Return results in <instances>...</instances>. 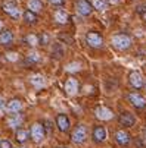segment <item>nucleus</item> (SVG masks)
I'll use <instances>...</instances> for the list:
<instances>
[{
  "label": "nucleus",
  "mask_w": 146,
  "mask_h": 148,
  "mask_svg": "<svg viewBox=\"0 0 146 148\" xmlns=\"http://www.w3.org/2000/svg\"><path fill=\"white\" fill-rule=\"evenodd\" d=\"M2 9H3V12H5L8 16H10V18H13V19H18V18L21 16V9H19V6L16 5V2H13V0H6V2H3Z\"/></svg>",
  "instance_id": "7ed1b4c3"
},
{
  "label": "nucleus",
  "mask_w": 146,
  "mask_h": 148,
  "mask_svg": "<svg viewBox=\"0 0 146 148\" xmlns=\"http://www.w3.org/2000/svg\"><path fill=\"white\" fill-rule=\"evenodd\" d=\"M40 60V56L37 53H31L25 57V63H28V65H34V63H37Z\"/></svg>",
  "instance_id": "a878e982"
},
{
  "label": "nucleus",
  "mask_w": 146,
  "mask_h": 148,
  "mask_svg": "<svg viewBox=\"0 0 146 148\" xmlns=\"http://www.w3.org/2000/svg\"><path fill=\"white\" fill-rule=\"evenodd\" d=\"M92 139L96 144H102L103 141L106 139V129L103 128V126H100V125H96L93 128V131H92Z\"/></svg>",
  "instance_id": "9d476101"
},
{
  "label": "nucleus",
  "mask_w": 146,
  "mask_h": 148,
  "mask_svg": "<svg viewBox=\"0 0 146 148\" xmlns=\"http://www.w3.org/2000/svg\"><path fill=\"white\" fill-rule=\"evenodd\" d=\"M92 8L99 10V12H103V10H106L108 8V3H106V0H92Z\"/></svg>",
  "instance_id": "4be33fe9"
},
{
  "label": "nucleus",
  "mask_w": 146,
  "mask_h": 148,
  "mask_svg": "<svg viewBox=\"0 0 146 148\" xmlns=\"http://www.w3.org/2000/svg\"><path fill=\"white\" fill-rule=\"evenodd\" d=\"M22 107H24V103H22L21 98H12L6 103V110L9 113H13V114L19 113L21 110H22Z\"/></svg>",
  "instance_id": "f8f14e48"
},
{
  "label": "nucleus",
  "mask_w": 146,
  "mask_h": 148,
  "mask_svg": "<svg viewBox=\"0 0 146 148\" xmlns=\"http://www.w3.org/2000/svg\"><path fill=\"white\" fill-rule=\"evenodd\" d=\"M56 148H70V147H65V145H60V147H56Z\"/></svg>",
  "instance_id": "f704fd0d"
},
{
  "label": "nucleus",
  "mask_w": 146,
  "mask_h": 148,
  "mask_svg": "<svg viewBox=\"0 0 146 148\" xmlns=\"http://www.w3.org/2000/svg\"><path fill=\"white\" fill-rule=\"evenodd\" d=\"M31 82H33V85L37 87V88H41V87H44V79L41 75H35L31 78Z\"/></svg>",
  "instance_id": "393cba45"
},
{
  "label": "nucleus",
  "mask_w": 146,
  "mask_h": 148,
  "mask_svg": "<svg viewBox=\"0 0 146 148\" xmlns=\"http://www.w3.org/2000/svg\"><path fill=\"white\" fill-rule=\"evenodd\" d=\"M44 136H46V131H44L43 123L35 122V123L31 126V129H30V138H31L35 144H38V142H41V141L44 139Z\"/></svg>",
  "instance_id": "f03ea898"
},
{
  "label": "nucleus",
  "mask_w": 146,
  "mask_h": 148,
  "mask_svg": "<svg viewBox=\"0 0 146 148\" xmlns=\"http://www.w3.org/2000/svg\"><path fill=\"white\" fill-rule=\"evenodd\" d=\"M108 2L111 5H118V3H121V0H108Z\"/></svg>",
  "instance_id": "2f4dec72"
},
{
  "label": "nucleus",
  "mask_w": 146,
  "mask_h": 148,
  "mask_svg": "<svg viewBox=\"0 0 146 148\" xmlns=\"http://www.w3.org/2000/svg\"><path fill=\"white\" fill-rule=\"evenodd\" d=\"M64 54H65V50H64V47H62V44H55L53 46L52 56L55 59H62V57H64Z\"/></svg>",
  "instance_id": "5701e85b"
},
{
  "label": "nucleus",
  "mask_w": 146,
  "mask_h": 148,
  "mask_svg": "<svg viewBox=\"0 0 146 148\" xmlns=\"http://www.w3.org/2000/svg\"><path fill=\"white\" fill-rule=\"evenodd\" d=\"M75 9H77L78 15H81V16H89V15H92V12H93V8H92V5H90L89 0H77Z\"/></svg>",
  "instance_id": "6e6552de"
},
{
  "label": "nucleus",
  "mask_w": 146,
  "mask_h": 148,
  "mask_svg": "<svg viewBox=\"0 0 146 148\" xmlns=\"http://www.w3.org/2000/svg\"><path fill=\"white\" fill-rule=\"evenodd\" d=\"M111 43H112V46H114L117 50L124 51V50H127V49L131 47L133 40H131V37L127 35V34H115V35L111 38Z\"/></svg>",
  "instance_id": "f257e3e1"
},
{
  "label": "nucleus",
  "mask_w": 146,
  "mask_h": 148,
  "mask_svg": "<svg viewBox=\"0 0 146 148\" xmlns=\"http://www.w3.org/2000/svg\"><path fill=\"white\" fill-rule=\"evenodd\" d=\"M78 69H80V63H70L67 66V71H70V72H75Z\"/></svg>",
  "instance_id": "cd10ccee"
},
{
  "label": "nucleus",
  "mask_w": 146,
  "mask_h": 148,
  "mask_svg": "<svg viewBox=\"0 0 146 148\" xmlns=\"http://www.w3.org/2000/svg\"><path fill=\"white\" fill-rule=\"evenodd\" d=\"M143 21H145V22H146V10L143 12Z\"/></svg>",
  "instance_id": "473e14b6"
},
{
  "label": "nucleus",
  "mask_w": 146,
  "mask_h": 148,
  "mask_svg": "<svg viewBox=\"0 0 146 148\" xmlns=\"http://www.w3.org/2000/svg\"><path fill=\"white\" fill-rule=\"evenodd\" d=\"M22 122H24V116L19 114V113H15V114H12L8 119V126H9V128H12V129H16L18 126L22 125Z\"/></svg>",
  "instance_id": "dca6fc26"
},
{
  "label": "nucleus",
  "mask_w": 146,
  "mask_h": 148,
  "mask_svg": "<svg viewBox=\"0 0 146 148\" xmlns=\"http://www.w3.org/2000/svg\"><path fill=\"white\" fill-rule=\"evenodd\" d=\"M3 28V22H2V19H0V29Z\"/></svg>",
  "instance_id": "72a5a7b5"
},
{
  "label": "nucleus",
  "mask_w": 146,
  "mask_h": 148,
  "mask_svg": "<svg viewBox=\"0 0 146 148\" xmlns=\"http://www.w3.org/2000/svg\"><path fill=\"white\" fill-rule=\"evenodd\" d=\"M0 148H12V144L6 139H2L0 141Z\"/></svg>",
  "instance_id": "c85d7f7f"
},
{
  "label": "nucleus",
  "mask_w": 146,
  "mask_h": 148,
  "mask_svg": "<svg viewBox=\"0 0 146 148\" xmlns=\"http://www.w3.org/2000/svg\"><path fill=\"white\" fill-rule=\"evenodd\" d=\"M129 82H130V85H131L134 90H140V88L145 87V78H143V75L139 73V72H136V71L130 72V75H129Z\"/></svg>",
  "instance_id": "0eeeda50"
},
{
  "label": "nucleus",
  "mask_w": 146,
  "mask_h": 148,
  "mask_svg": "<svg viewBox=\"0 0 146 148\" xmlns=\"http://www.w3.org/2000/svg\"><path fill=\"white\" fill-rule=\"evenodd\" d=\"M95 116H96V119H99V120L106 122V120L114 119V112H112L111 109L105 107V106H97V107L95 109Z\"/></svg>",
  "instance_id": "423d86ee"
},
{
  "label": "nucleus",
  "mask_w": 146,
  "mask_h": 148,
  "mask_svg": "<svg viewBox=\"0 0 146 148\" xmlns=\"http://www.w3.org/2000/svg\"><path fill=\"white\" fill-rule=\"evenodd\" d=\"M87 138V128L84 125H78L77 128L74 129L72 135H71V139L74 144H83Z\"/></svg>",
  "instance_id": "39448f33"
},
{
  "label": "nucleus",
  "mask_w": 146,
  "mask_h": 148,
  "mask_svg": "<svg viewBox=\"0 0 146 148\" xmlns=\"http://www.w3.org/2000/svg\"><path fill=\"white\" fill-rule=\"evenodd\" d=\"M145 138H146V131H145Z\"/></svg>",
  "instance_id": "c9c22d12"
},
{
  "label": "nucleus",
  "mask_w": 146,
  "mask_h": 148,
  "mask_svg": "<svg viewBox=\"0 0 146 148\" xmlns=\"http://www.w3.org/2000/svg\"><path fill=\"white\" fill-rule=\"evenodd\" d=\"M15 138L19 144H25L30 139V131H27L25 128H18V131L15 132Z\"/></svg>",
  "instance_id": "a211bd4d"
},
{
  "label": "nucleus",
  "mask_w": 146,
  "mask_h": 148,
  "mask_svg": "<svg viewBox=\"0 0 146 148\" xmlns=\"http://www.w3.org/2000/svg\"><path fill=\"white\" fill-rule=\"evenodd\" d=\"M27 8H28V10L37 13V12H40L41 9H43V3H41V0H28Z\"/></svg>",
  "instance_id": "412c9836"
},
{
  "label": "nucleus",
  "mask_w": 146,
  "mask_h": 148,
  "mask_svg": "<svg viewBox=\"0 0 146 148\" xmlns=\"http://www.w3.org/2000/svg\"><path fill=\"white\" fill-rule=\"evenodd\" d=\"M24 41H25V44H28V46H31V47H34V46L40 44V41H38V35H35V34H28V35H25Z\"/></svg>",
  "instance_id": "b1692460"
},
{
  "label": "nucleus",
  "mask_w": 146,
  "mask_h": 148,
  "mask_svg": "<svg viewBox=\"0 0 146 148\" xmlns=\"http://www.w3.org/2000/svg\"><path fill=\"white\" fill-rule=\"evenodd\" d=\"M49 40H50V37H49L47 32H41V34L38 35V41H40V44H43V46L49 43Z\"/></svg>",
  "instance_id": "bb28decb"
},
{
  "label": "nucleus",
  "mask_w": 146,
  "mask_h": 148,
  "mask_svg": "<svg viewBox=\"0 0 146 148\" xmlns=\"http://www.w3.org/2000/svg\"><path fill=\"white\" fill-rule=\"evenodd\" d=\"M49 2H50L52 5H56V6H59V5H64V2H65V0H49Z\"/></svg>",
  "instance_id": "c756f323"
},
{
  "label": "nucleus",
  "mask_w": 146,
  "mask_h": 148,
  "mask_svg": "<svg viewBox=\"0 0 146 148\" xmlns=\"http://www.w3.org/2000/svg\"><path fill=\"white\" fill-rule=\"evenodd\" d=\"M65 91H67L68 95H75L77 94V91H78V82H77L75 78L71 76V78L67 79V82H65Z\"/></svg>",
  "instance_id": "2eb2a0df"
},
{
  "label": "nucleus",
  "mask_w": 146,
  "mask_h": 148,
  "mask_svg": "<svg viewBox=\"0 0 146 148\" xmlns=\"http://www.w3.org/2000/svg\"><path fill=\"white\" fill-rule=\"evenodd\" d=\"M13 41V32L10 29H3L0 32V44L2 46H9Z\"/></svg>",
  "instance_id": "f3484780"
},
{
  "label": "nucleus",
  "mask_w": 146,
  "mask_h": 148,
  "mask_svg": "<svg viewBox=\"0 0 146 148\" xmlns=\"http://www.w3.org/2000/svg\"><path fill=\"white\" fill-rule=\"evenodd\" d=\"M22 18H24V22H25V24H28V25L37 24V21H38V16H37V13H34V12H31V10H28V9L24 12Z\"/></svg>",
  "instance_id": "aec40b11"
},
{
  "label": "nucleus",
  "mask_w": 146,
  "mask_h": 148,
  "mask_svg": "<svg viewBox=\"0 0 146 148\" xmlns=\"http://www.w3.org/2000/svg\"><path fill=\"white\" fill-rule=\"evenodd\" d=\"M86 41H87V44H89L90 47H95V49H99V47L103 46V37H102L100 32H97V31H90V32H87Z\"/></svg>",
  "instance_id": "20e7f679"
},
{
  "label": "nucleus",
  "mask_w": 146,
  "mask_h": 148,
  "mask_svg": "<svg viewBox=\"0 0 146 148\" xmlns=\"http://www.w3.org/2000/svg\"><path fill=\"white\" fill-rule=\"evenodd\" d=\"M145 88H146V87H145Z\"/></svg>",
  "instance_id": "e433bc0d"
},
{
  "label": "nucleus",
  "mask_w": 146,
  "mask_h": 148,
  "mask_svg": "<svg viewBox=\"0 0 146 148\" xmlns=\"http://www.w3.org/2000/svg\"><path fill=\"white\" fill-rule=\"evenodd\" d=\"M127 98H129L130 104L136 109H145L146 107V98L139 92H131V94H129Z\"/></svg>",
  "instance_id": "1a4fd4ad"
},
{
  "label": "nucleus",
  "mask_w": 146,
  "mask_h": 148,
  "mask_svg": "<svg viewBox=\"0 0 146 148\" xmlns=\"http://www.w3.org/2000/svg\"><path fill=\"white\" fill-rule=\"evenodd\" d=\"M55 122H56V128H58L60 132H67V131L70 129V125H71V122H70V117H68L67 114H64V113L58 114Z\"/></svg>",
  "instance_id": "9b49d317"
},
{
  "label": "nucleus",
  "mask_w": 146,
  "mask_h": 148,
  "mask_svg": "<svg viewBox=\"0 0 146 148\" xmlns=\"http://www.w3.org/2000/svg\"><path fill=\"white\" fill-rule=\"evenodd\" d=\"M55 21L58 24H68V21H70V15L65 12V10H62V9H58L55 12Z\"/></svg>",
  "instance_id": "6ab92c4d"
},
{
  "label": "nucleus",
  "mask_w": 146,
  "mask_h": 148,
  "mask_svg": "<svg viewBox=\"0 0 146 148\" xmlns=\"http://www.w3.org/2000/svg\"><path fill=\"white\" fill-rule=\"evenodd\" d=\"M114 138H115V142H117L118 145H122V147H124V145H129L130 141H131L130 134H129L127 131H124V129L117 131L115 135H114Z\"/></svg>",
  "instance_id": "4468645a"
},
{
  "label": "nucleus",
  "mask_w": 146,
  "mask_h": 148,
  "mask_svg": "<svg viewBox=\"0 0 146 148\" xmlns=\"http://www.w3.org/2000/svg\"><path fill=\"white\" fill-rule=\"evenodd\" d=\"M3 109H6V103L2 97H0V110H3Z\"/></svg>",
  "instance_id": "7c9ffc66"
},
{
  "label": "nucleus",
  "mask_w": 146,
  "mask_h": 148,
  "mask_svg": "<svg viewBox=\"0 0 146 148\" xmlns=\"http://www.w3.org/2000/svg\"><path fill=\"white\" fill-rule=\"evenodd\" d=\"M118 122H120L121 126H124V128H131V126H134V123H136V117L130 112H124V113L120 114Z\"/></svg>",
  "instance_id": "ddd939ff"
}]
</instances>
